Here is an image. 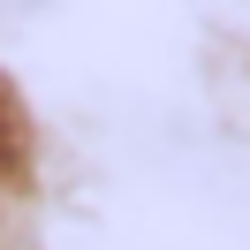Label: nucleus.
I'll use <instances>...</instances> for the list:
<instances>
[{
    "instance_id": "1",
    "label": "nucleus",
    "mask_w": 250,
    "mask_h": 250,
    "mask_svg": "<svg viewBox=\"0 0 250 250\" xmlns=\"http://www.w3.org/2000/svg\"><path fill=\"white\" fill-rule=\"evenodd\" d=\"M0 250H31V243H16V228H8V220H0Z\"/></svg>"
},
{
    "instance_id": "2",
    "label": "nucleus",
    "mask_w": 250,
    "mask_h": 250,
    "mask_svg": "<svg viewBox=\"0 0 250 250\" xmlns=\"http://www.w3.org/2000/svg\"><path fill=\"white\" fill-rule=\"evenodd\" d=\"M0 8H31V0H0Z\"/></svg>"
}]
</instances>
